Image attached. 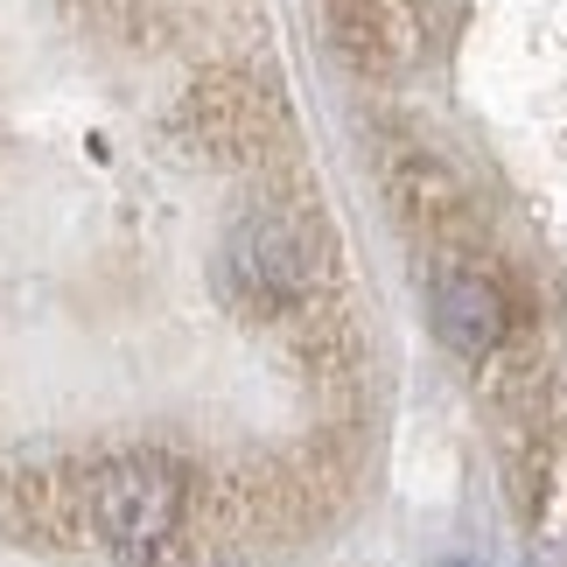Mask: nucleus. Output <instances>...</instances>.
<instances>
[{"instance_id": "obj_1", "label": "nucleus", "mask_w": 567, "mask_h": 567, "mask_svg": "<svg viewBox=\"0 0 567 567\" xmlns=\"http://www.w3.org/2000/svg\"><path fill=\"white\" fill-rule=\"evenodd\" d=\"M330 238L301 210H246L225 238V274L252 309H301L330 274Z\"/></svg>"}, {"instance_id": "obj_2", "label": "nucleus", "mask_w": 567, "mask_h": 567, "mask_svg": "<svg viewBox=\"0 0 567 567\" xmlns=\"http://www.w3.org/2000/svg\"><path fill=\"white\" fill-rule=\"evenodd\" d=\"M92 526L113 554H162L168 539L183 533V505H189V484L176 463L162 455H113V463L92 470Z\"/></svg>"}, {"instance_id": "obj_3", "label": "nucleus", "mask_w": 567, "mask_h": 567, "mask_svg": "<svg viewBox=\"0 0 567 567\" xmlns=\"http://www.w3.org/2000/svg\"><path fill=\"white\" fill-rule=\"evenodd\" d=\"M427 316H434V337L455 358H491L505 343V295L484 274H442L427 295Z\"/></svg>"}]
</instances>
